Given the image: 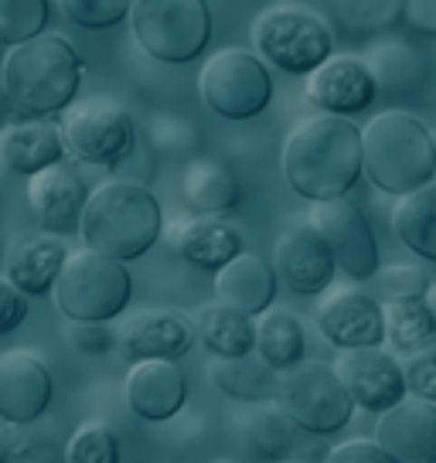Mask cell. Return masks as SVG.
Segmentation results:
<instances>
[{"instance_id":"obj_34","label":"cell","mask_w":436,"mask_h":463,"mask_svg":"<svg viewBox=\"0 0 436 463\" xmlns=\"http://www.w3.org/2000/svg\"><path fill=\"white\" fill-rule=\"evenodd\" d=\"M38 422H24V426L4 422V430H7V463H65V443L59 439V433L42 430Z\"/></svg>"},{"instance_id":"obj_42","label":"cell","mask_w":436,"mask_h":463,"mask_svg":"<svg viewBox=\"0 0 436 463\" xmlns=\"http://www.w3.org/2000/svg\"><path fill=\"white\" fill-rule=\"evenodd\" d=\"M24 320H28V293H21L7 276H0V337L14 334Z\"/></svg>"},{"instance_id":"obj_19","label":"cell","mask_w":436,"mask_h":463,"mask_svg":"<svg viewBox=\"0 0 436 463\" xmlns=\"http://www.w3.org/2000/svg\"><path fill=\"white\" fill-rule=\"evenodd\" d=\"M119 351L144 362V358H167L175 362L181 354H188V347L194 345V320L175 310H137L130 317H123L119 324Z\"/></svg>"},{"instance_id":"obj_39","label":"cell","mask_w":436,"mask_h":463,"mask_svg":"<svg viewBox=\"0 0 436 463\" xmlns=\"http://www.w3.org/2000/svg\"><path fill=\"white\" fill-rule=\"evenodd\" d=\"M69 345L79 354H109L119 337L102 320H69Z\"/></svg>"},{"instance_id":"obj_8","label":"cell","mask_w":436,"mask_h":463,"mask_svg":"<svg viewBox=\"0 0 436 463\" xmlns=\"http://www.w3.org/2000/svg\"><path fill=\"white\" fill-rule=\"evenodd\" d=\"M55 119H59L65 157L75 164L117 167L133 154L137 127H133V116L117 99H106V96L75 99Z\"/></svg>"},{"instance_id":"obj_3","label":"cell","mask_w":436,"mask_h":463,"mask_svg":"<svg viewBox=\"0 0 436 463\" xmlns=\"http://www.w3.org/2000/svg\"><path fill=\"white\" fill-rule=\"evenodd\" d=\"M164 232V212L157 194L130 177H109L89 191L79 239L86 249L119 262L140 260Z\"/></svg>"},{"instance_id":"obj_22","label":"cell","mask_w":436,"mask_h":463,"mask_svg":"<svg viewBox=\"0 0 436 463\" xmlns=\"http://www.w3.org/2000/svg\"><path fill=\"white\" fill-rule=\"evenodd\" d=\"M65 160L59 119H14L0 127V167L7 174L44 171Z\"/></svg>"},{"instance_id":"obj_37","label":"cell","mask_w":436,"mask_h":463,"mask_svg":"<svg viewBox=\"0 0 436 463\" xmlns=\"http://www.w3.org/2000/svg\"><path fill=\"white\" fill-rule=\"evenodd\" d=\"M59 7L75 28L106 31L130 17L133 0H59Z\"/></svg>"},{"instance_id":"obj_16","label":"cell","mask_w":436,"mask_h":463,"mask_svg":"<svg viewBox=\"0 0 436 463\" xmlns=\"http://www.w3.org/2000/svg\"><path fill=\"white\" fill-rule=\"evenodd\" d=\"M375 443L395 463H436V402L406 395L378 412Z\"/></svg>"},{"instance_id":"obj_24","label":"cell","mask_w":436,"mask_h":463,"mask_svg":"<svg viewBox=\"0 0 436 463\" xmlns=\"http://www.w3.org/2000/svg\"><path fill=\"white\" fill-rule=\"evenodd\" d=\"M69 260V249L59 235H24L11 242L4 256V276L28 297H42L55 287L62 266Z\"/></svg>"},{"instance_id":"obj_5","label":"cell","mask_w":436,"mask_h":463,"mask_svg":"<svg viewBox=\"0 0 436 463\" xmlns=\"http://www.w3.org/2000/svg\"><path fill=\"white\" fill-rule=\"evenodd\" d=\"M130 273L113 256L96 249L69 252L59 279L52 287V300L65 320H117L130 304Z\"/></svg>"},{"instance_id":"obj_48","label":"cell","mask_w":436,"mask_h":463,"mask_svg":"<svg viewBox=\"0 0 436 463\" xmlns=\"http://www.w3.org/2000/svg\"><path fill=\"white\" fill-rule=\"evenodd\" d=\"M433 150H436V130H433Z\"/></svg>"},{"instance_id":"obj_4","label":"cell","mask_w":436,"mask_h":463,"mask_svg":"<svg viewBox=\"0 0 436 463\" xmlns=\"http://www.w3.org/2000/svg\"><path fill=\"white\" fill-rule=\"evenodd\" d=\"M362 150L368 181L393 198L430 184L436 174L433 130L399 109L368 119V127H362Z\"/></svg>"},{"instance_id":"obj_26","label":"cell","mask_w":436,"mask_h":463,"mask_svg":"<svg viewBox=\"0 0 436 463\" xmlns=\"http://www.w3.org/2000/svg\"><path fill=\"white\" fill-rule=\"evenodd\" d=\"M208 382L215 385L232 402H273L280 389V372H273L260 354H242V358H215L208 362Z\"/></svg>"},{"instance_id":"obj_30","label":"cell","mask_w":436,"mask_h":463,"mask_svg":"<svg viewBox=\"0 0 436 463\" xmlns=\"http://www.w3.org/2000/svg\"><path fill=\"white\" fill-rule=\"evenodd\" d=\"M256 354L280 375L297 368L307 354V334L300 317L290 310H280V307H270L266 314H260V320H256Z\"/></svg>"},{"instance_id":"obj_6","label":"cell","mask_w":436,"mask_h":463,"mask_svg":"<svg viewBox=\"0 0 436 463\" xmlns=\"http://www.w3.org/2000/svg\"><path fill=\"white\" fill-rule=\"evenodd\" d=\"M252 52L287 75H310L335 55L327 21L297 4H280L252 17Z\"/></svg>"},{"instance_id":"obj_44","label":"cell","mask_w":436,"mask_h":463,"mask_svg":"<svg viewBox=\"0 0 436 463\" xmlns=\"http://www.w3.org/2000/svg\"><path fill=\"white\" fill-rule=\"evenodd\" d=\"M422 300L430 304V310H433V317H436V279L430 283V287H426V297H422Z\"/></svg>"},{"instance_id":"obj_20","label":"cell","mask_w":436,"mask_h":463,"mask_svg":"<svg viewBox=\"0 0 436 463\" xmlns=\"http://www.w3.org/2000/svg\"><path fill=\"white\" fill-rule=\"evenodd\" d=\"M86 198H89V188L82 184L79 171H75L72 164H65V160L28 177L31 212L42 222V229H48L52 235L79 229Z\"/></svg>"},{"instance_id":"obj_12","label":"cell","mask_w":436,"mask_h":463,"mask_svg":"<svg viewBox=\"0 0 436 463\" xmlns=\"http://www.w3.org/2000/svg\"><path fill=\"white\" fill-rule=\"evenodd\" d=\"M273 269L277 276L300 297H320L324 289H331L337 273V260L320 229L307 222H293L277 235L273 246Z\"/></svg>"},{"instance_id":"obj_29","label":"cell","mask_w":436,"mask_h":463,"mask_svg":"<svg viewBox=\"0 0 436 463\" xmlns=\"http://www.w3.org/2000/svg\"><path fill=\"white\" fill-rule=\"evenodd\" d=\"M365 65L382 92H412L426 82L430 61L420 48H412L403 38H382L365 48Z\"/></svg>"},{"instance_id":"obj_40","label":"cell","mask_w":436,"mask_h":463,"mask_svg":"<svg viewBox=\"0 0 436 463\" xmlns=\"http://www.w3.org/2000/svg\"><path fill=\"white\" fill-rule=\"evenodd\" d=\"M406 368V385L409 395H420L426 402H436V341L430 347H422L416 354H409Z\"/></svg>"},{"instance_id":"obj_11","label":"cell","mask_w":436,"mask_h":463,"mask_svg":"<svg viewBox=\"0 0 436 463\" xmlns=\"http://www.w3.org/2000/svg\"><path fill=\"white\" fill-rule=\"evenodd\" d=\"M310 222L327 239V246L337 260V269L348 279H372L378 273L382 262H378L375 229L348 194L331 198V202H318L310 208Z\"/></svg>"},{"instance_id":"obj_31","label":"cell","mask_w":436,"mask_h":463,"mask_svg":"<svg viewBox=\"0 0 436 463\" xmlns=\"http://www.w3.org/2000/svg\"><path fill=\"white\" fill-rule=\"evenodd\" d=\"M393 229L409 252L436 262V181L409 191L395 202Z\"/></svg>"},{"instance_id":"obj_15","label":"cell","mask_w":436,"mask_h":463,"mask_svg":"<svg viewBox=\"0 0 436 463\" xmlns=\"http://www.w3.org/2000/svg\"><path fill=\"white\" fill-rule=\"evenodd\" d=\"M52 392H55L52 372L34 351L14 347L0 354V422L24 426L44 420Z\"/></svg>"},{"instance_id":"obj_36","label":"cell","mask_w":436,"mask_h":463,"mask_svg":"<svg viewBox=\"0 0 436 463\" xmlns=\"http://www.w3.org/2000/svg\"><path fill=\"white\" fill-rule=\"evenodd\" d=\"M65 463H119L117 433L100 420L82 422L65 443Z\"/></svg>"},{"instance_id":"obj_35","label":"cell","mask_w":436,"mask_h":463,"mask_svg":"<svg viewBox=\"0 0 436 463\" xmlns=\"http://www.w3.org/2000/svg\"><path fill=\"white\" fill-rule=\"evenodd\" d=\"M48 17V0H0V48H14L44 34Z\"/></svg>"},{"instance_id":"obj_14","label":"cell","mask_w":436,"mask_h":463,"mask_svg":"<svg viewBox=\"0 0 436 463\" xmlns=\"http://www.w3.org/2000/svg\"><path fill=\"white\" fill-rule=\"evenodd\" d=\"M337 378L345 382L348 395L365 412H385L409 395L406 368L395 362V354H385L378 347H355L341 351L335 362Z\"/></svg>"},{"instance_id":"obj_38","label":"cell","mask_w":436,"mask_h":463,"mask_svg":"<svg viewBox=\"0 0 436 463\" xmlns=\"http://www.w3.org/2000/svg\"><path fill=\"white\" fill-rule=\"evenodd\" d=\"M378 283V289L389 297V300H406V297H426L430 279L420 266L412 262H393V266H378V273L372 276Z\"/></svg>"},{"instance_id":"obj_41","label":"cell","mask_w":436,"mask_h":463,"mask_svg":"<svg viewBox=\"0 0 436 463\" xmlns=\"http://www.w3.org/2000/svg\"><path fill=\"white\" fill-rule=\"evenodd\" d=\"M320 463H395L375 439H345L324 453Z\"/></svg>"},{"instance_id":"obj_23","label":"cell","mask_w":436,"mask_h":463,"mask_svg":"<svg viewBox=\"0 0 436 463\" xmlns=\"http://www.w3.org/2000/svg\"><path fill=\"white\" fill-rule=\"evenodd\" d=\"M277 269L256 252H239L232 262H225L215 273V300L242 310L249 317L266 314L277 300Z\"/></svg>"},{"instance_id":"obj_9","label":"cell","mask_w":436,"mask_h":463,"mask_svg":"<svg viewBox=\"0 0 436 463\" xmlns=\"http://www.w3.org/2000/svg\"><path fill=\"white\" fill-rule=\"evenodd\" d=\"M198 96L222 119H252L273 99V79L256 52L249 48H222L204 58L198 72Z\"/></svg>"},{"instance_id":"obj_33","label":"cell","mask_w":436,"mask_h":463,"mask_svg":"<svg viewBox=\"0 0 436 463\" xmlns=\"http://www.w3.org/2000/svg\"><path fill=\"white\" fill-rule=\"evenodd\" d=\"M335 11L351 34H382L406 17V0H335Z\"/></svg>"},{"instance_id":"obj_25","label":"cell","mask_w":436,"mask_h":463,"mask_svg":"<svg viewBox=\"0 0 436 463\" xmlns=\"http://www.w3.org/2000/svg\"><path fill=\"white\" fill-rule=\"evenodd\" d=\"M194 334L204 345V351L215 358L256 354V317H249L222 300L194 310Z\"/></svg>"},{"instance_id":"obj_7","label":"cell","mask_w":436,"mask_h":463,"mask_svg":"<svg viewBox=\"0 0 436 463\" xmlns=\"http://www.w3.org/2000/svg\"><path fill=\"white\" fill-rule=\"evenodd\" d=\"M127 21L140 52L164 65H188L212 42L208 0H133Z\"/></svg>"},{"instance_id":"obj_27","label":"cell","mask_w":436,"mask_h":463,"mask_svg":"<svg viewBox=\"0 0 436 463\" xmlns=\"http://www.w3.org/2000/svg\"><path fill=\"white\" fill-rule=\"evenodd\" d=\"M181 194L194 215H229L242 198L232 167L215 157L191 160L181 177Z\"/></svg>"},{"instance_id":"obj_1","label":"cell","mask_w":436,"mask_h":463,"mask_svg":"<svg viewBox=\"0 0 436 463\" xmlns=\"http://www.w3.org/2000/svg\"><path fill=\"white\" fill-rule=\"evenodd\" d=\"M280 171L293 194L310 204L345 198L365 174L362 127L335 113L293 123L280 150Z\"/></svg>"},{"instance_id":"obj_2","label":"cell","mask_w":436,"mask_h":463,"mask_svg":"<svg viewBox=\"0 0 436 463\" xmlns=\"http://www.w3.org/2000/svg\"><path fill=\"white\" fill-rule=\"evenodd\" d=\"M82 58L69 38L44 31L7 48L0 61V89L17 119H55L69 109L82 86Z\"/></svg>"},{"instance_id":"obj_10","label":"cell","mask_w":436,"mask_h":463,"mask_svg":"<svg viewBox=\"0 0 436 463\" xmlns=\"http://www.w3.org/2000/svg\"><path fill=\"white\" fill-rule=\"evenodd\" d=\"M277 402L310 436L341 433L358 409L345 389V382L337 378L335 364L320 362H300L297 368L283 372Z\"/></svg>"},{"instance_id":"obj_18","label":"cell","mask_w":436,"mask_h":463,"mask_svg":"<svg viewBox=\"0 0 436 463\" xmlns=\"http://www.w3.org/2000/svg\"><path fill=\"white\" fill-rule=\"evenodd\" d=\"M123 399L137 420L144 422H167L185 409L188 382L185 372L167 358H144L133 362L123 382Z\"/></svg>"},{"instance_id":"obj_28","label":"cell","mask_w":436,"mask_h":463,"mask_svg":"<svg viewBox=\"0 0 436 463\" xmlns=\"http://www.w3.org/2000/svg\"><path fill=\"white\" fill-rule=\"evenodd\" d=\"M297 433L300 426L280 409V402H256V409H249L239 420V439L249 449V457H256L262 463H280L290 460L293 447H297Z\"/></svg>"},{"instance_id":"obj_47","label":"cell","mask_w":436,"mask_h":463,"mask_svg":"<svg viewBox=\"0 0 436 463\" xmlns=\"http://www.w3.org/2000/svg\"><path fill=\"white\" fill-rule=\"evenodd\" d=\"M280 463H300V460H280Z\"/></svg>"},{"instance_id":"obj_45","label":"cell","mask_w":436,"mask_h":463,"mask_svg":"<svg viewBox=\"0 0 436 463\" xmlns=\"http://www.w3.org/2000/svg\"><path fill=\"white\" fill-rule=\"evenodd\" d=\"M0 463H7V430L0 422Z\"/></svg>"},{"instance_id":"obj_32","label":"cell","mask_w":436,"mask_h":463,"mask_svg":"<svg viewBox=\"0 0 436 463\" xmlns=\"http://www.w3.org/2000/svg\"><path fill=\"white\" fill-rule=\"evenodd\" d=\"M385 314V341L393 354H416L436 341V317L422 297L389 300L382 307Z\"/></svg>"},{"instance_id":"obj_17","label":"cell","mask_w":436,"mask_h":463,"mask_svg":"<svg viewBox=\"0 0 436 463\" xmlns=\"http://www.w3.org/2000/svg\"><path fill=\"white\" fill-rule=\"evenodd\" d=\"M304 96L320 113L355 116L375 102L378 86L368 72V65H365V58L331 55L320 69L307 75Z\"/></svg>"},{"instance_id":"obj_46","label":"cell","mask_w":436,"mask_h":463,"mask_svg":"<svg viewBox=\"0 0 436 463\" xmlns=\"http://www.w3.org/2000/svg\"><path fill=\"white\" fill-rule=\"evenodd\" d=\"M215 463H239V460H215Z\"/></svg>"},{"instance_id":"obj_21","label":"cell","mask_w":436,"mask_h":463,"mask_svg":"<svg viewBox=\"0 0 436 463\" xmlns=\"http://www.w3.org/2000/svg\"><path fill=\"white\" fill-rule=\"evenodd\" d=\"M167 242L191 266L218 273L225 262H232L242 252V232L222 215H194L175 222L167 229Z\"/></svg>"},{"instance_id":"obj_13","label":"cell","mask_w":436,"mask_h":463,"mask_svg":"<svg viewBox=\"0 0 436 463\" xmlns=\"http://www.w3.org/2000/svg\"><path fill=\"white\" fill-rule=\"evenodd\" d=\"M314 320H318L320 337L327 345H335L337 351L378 347L385 341V314L362 289H324L318 310H314Z\"/></svg>"},{"instance_id":"obj_43","label":"cell","mask_w":436,"mask_h":463,"mask_svg":"<svg viewBox=\"0 0 436 463\" xmlns=\"http://www.w3.org/2000/svg\"><path fill=\"white\" fill-rule=\"evenodd\" d=\"M406 21L420 34H436V0H406Z\"/></svg>"}]
</instances>
